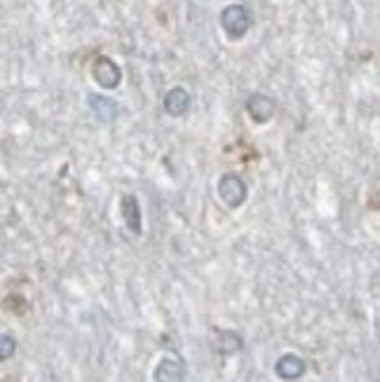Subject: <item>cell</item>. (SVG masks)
Segmentation results:
<instances>
[{
  "label": "cell",
  "mask_w": 380,
  "mask_h": 382,
  "mask_svg": "<svg viewBox=\"0 0 380 382\" xmlns=\"http://www.w3.org/2000/svg\"><path fill=\"white\" fill-rule=\"evenodd\" d=\"M221 26L230 40L244 38L251 26V14L244 5H228L221 12Z\"/></svg>",
  "instance_id": "obj_2"
},
{
  "label": "cell",
  "mask_w": 380,
  "mask_h": 382,
  "mask_svg": "<svg viewBox=\"0 0 380 382\" xmlns=\"http://www.w3.org/2000/svg\"><path fill=\"white\" fill-rule=\"evenodd\" d=\"M247 113H249L254 122L266 124L275 115V101L268 94H251L249 101H247Z\"/></svg>",
  "instance_id": "obj_5"
},
{
  "label": "cell",
  "mask_w": 380,
  "mask_h": 382,
  "mask_svg": "<svg viewBox=\"0 0 380 382\" xmlns=\"http://www.w3.org/2000/svg\"><path fill=\"white\" fill-rule=\"evenodd\" d=\"M242 345H244L242 338H239V333H235V330H228V328L211 330V347H214V352H218V354L230 357L242 350Z\"/></svg>",
  "instance_id": "obj_4"
},
{
  "label": "cell",
  "mask_w": 380,
  "mask_h": 382,
  "mask_svg": "<svg viewBox=\"0 0 380 382\" xmlns=\"http://www.w3.org/2000/svg\"><path fill=\"white\" fill-rule=\"evenodd\" d=\"M165 110L174 117H181L188 113L190 108V94L188 90H184V87H174V90H170L165 94Z\"/></svg>",
  "instance_id": "obj_8"
},
{
  "label": "cell",
  "mask_w": 380,
  "mask_h": 382,
  "mask_svg": "<svg viewBox=\"0 0 380 382\" xmlns=\"http://www.w3.org/2000/svg\"><path fill=\"white\" fill-rule=\"evenodd\" d=\"M216 193H218V200H221L225 207L237 209V207H242V204L247 202L249 190H247V183L242 181V176L228 172V174H223L221 179H218Z\"/></svg>",
  "instance_id": "obj_1"
},
{
  "label": "cell",
  "mask_w": 380,
  "mask_h": 382,
  "mask_svg": "<svg viewBox=\"0 0 380 382\" xmlns=\"http://www.w3.org/2000/svg\"><path fill=\"white\" fill-rule=\"evenodd\" d=\"M275 373L280 376L282 380H287V382H294L298 378H303V373H305V362L298 354H284L277 359V364H275Z\"/></svg>",
  "instance_id": "obj_6"
},
{
  "label": "cell",
  "mask_w": 380,
  "mask_h": 382,
  "mask_svg": "<svg viewBox=\"0 0 380 382\" xmlns=\"http://www.w3.org/2000/svg\"><path fill=\"white\" fill-rule=\"evenodd\" d=\"M155 382H184V364L179 359L165 357L155 366Z\"/></svg>",
  "instance_id": "obj_10"
},
{
  "label": "cell",
  "mask_w": 380,
  "mask_h": 382,
  "mask_svg": "<svg viewBox=\"0 0 380 382\" xmlns=\"http://www.w3.org/2000/svg\"><path fill=\"white\" fill-rule=\"evenodd\" d=\"M122 216H125V225L129 227V232L138 237L143 230V223H141V207H138V200L134 195L122 197Z\"/></svg>",
  "instance_id": "obj_9"
},
{
  "label": "cell",
  "mask_w": 380,
  "mask_h": 382,
  "mask_svg": "<svg viewBox=\"0 0 380 382\" xmlns=\"http://www.w3.org/2000/svg\"><path fill=\"white\" fill-rule=\"evenodd\" d=\"M0 342H3V362H7L12 354H14V347H17V342H14V338L10 333H3V338H0Z\"/></svg>",
  "instance_id": "obj_11"
},
{
  "label": "cell",
  "mask_w": 380,
  "mask_h": 382,
  "mask_svg": "<svg viewBox=\"0 0 380 382\" xmlns=\"http://www.w3.org/2000/svg\"><path fill=\"white\" fill-rule=\"evenodd\" d=\"M87 104H90L92 113L97 115L101 122H113L115 117L120 115L118 101H113L108 97H101V94H90V97H87Z\"/></svg>",
  "instance_id": "obj_7"
},
{
  "label": "cell",
  "mask_w": 380,
  "mask_h": 382,
  "mask_svg": "<svg viewBox=\"0 0 380 382\" xmlns=\"http://www.w3.org/2000/svg\"><path fill=\"white\" fill-rule=\"evenodd\" d=\"M92 76H94V80H97V85L104 87V90H115V87L122 83L120 66L108 56H99L97 61H94Z\"/></svg>",
  "instance_id": "obj_3"
}]
</instances>
